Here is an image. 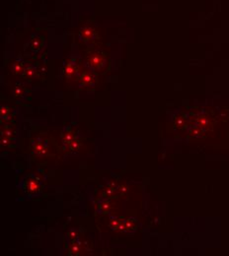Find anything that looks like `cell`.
<instances>
[{
	"label": "cell",
	"mask_w": 229,
	"mask_h": 256,
	"mask_svg": "<svg viewBox=\"0 0 229 256\" xmlns=\"http://www.w3.org/2000/svg\"><path fill=\"white\" fill-rule=\"evenodd\" d=\"M87 61H88L89 65L93 68H100L101 66L104 64L105 61V55L100 52H92L88 55L87 57Z\"/></svg>",
	"instance_id": "obj_1"
},
{
	"label": "cell",
	"mask_w": 229,
	"mask_h": 256,
	"mask_svg": "<svg viewBox=\"0 0 229 256\" xmlns=\"http://www.w3.org/2000/svg\"><path fill=\"white\" fill-rule=\"evenodd\" d=\"M78 72V66L76 64L73 63H68L64 68V74L66 77H72L73 75H75Z\"/></svg>",
	"instance_id": "obj_2"
},
{
	"label": "cell",
	"mask_w": 229,
	"mask_h": 256,
	"mask_svg": "<svg viewBox=\"0 0 229 256\" xmlns=\"http://www.w3.org/2000/svg\"><path fill=\"white\" fill-rule=\"evenodd\" d=\"M81 84L84 85V86H89V85H92L94 83V81H95V76H94L93 74H91V73H84V74H82L81 76Z\"/></svg>",
	"instance_id": "obj_3"
},
{
	"label": "cell",
	"mask_w": 229,
	"mask_h": 256,
	"mask_svg": "<svg viewBox=\"0 0 229 256\" xmlns=\"http://www.w3.org/2000/svg\"><path fill=\"white\" fill-rule=\"evenodd\" d=\"M33 150H34V153H36L37 155L40 156H44L48 153V148H46L44 145H42V143H36L33 146Z\"/></svg>",
	"instance_id": "obj_4"
},
{
	"label": "cell",
	"mask_w": 229,
	"mask_h": 256,
	"mask_svg": "<svg viewBox=\"0 0 229 256\" xmlns=\"http://www.w3.org/2000/svg\"><path fill=\"white\" fill-rule=\"evenodd\" d=\"M74 139H75L74 133H73L71 130H67V131L64 132V133H63V135H62L63 142H64V143H66V144H68V145H69V144L71 143V142Z\"/></svg>",
	"instance_id": "obj_5"
},
{
	"label": "cell",
	"mask_w": 229,
	"mask_h": 256,
	"mask_svg": "<svg viewBox=\"0 0 229 256\" xmlns=\"http://www.w3.org/2000/svg\"><path fill=\"white\" fill-rule=\"evenodd\" d=\"M93 30L90 29V28H85V29H83L81 31V35L82 37L85 39V41H87V39H91L92 37V35H93Z\"/></svg>",
	"instance_id": "obj_6"
},
{
	"label": "cell",
	"mask_w": 229,
	"mask_h": 256,
	"mask_svg": "<svg viewBox=\"0 0 229 256\" xmlns=\"http://www.w3.org/2000/svg\"><path fill=\"white\" fill-rule=\"evenodd\" d=\"M68 146H69V148L71 149V150H74V151L78 150V149L80 148V142L77 139H74Z\"/></svg>",
	"instance_id": "obj_7"
},
{
	"label": "cell",
	"mask_w": 229,
	"mask_h": 256,
	"mask_svg": "<svg viewBox=\"0 0 229 256\" xmlns=\"http://www.w3.org/2000/svg\"><path fill=\"white\" fill-rule=\"evenodd\" d=\"M28 188H29L30 191H37L38 190V183L35 180H30L29 183H28Z\"/></svg>",
	"instance_id": "obj_8"
},
{
	"label": "cell",
	"mask_w": 229,
	"mask_h": 256,
	"mask_svg": "<svg viewBox=\"0 0 229 256\" xmlns=\"http://www.w3.org/2000/svg\"><path fill=\"white\" fill-rule=\"evenodd\" d=\"M13 70H14V72H15V73L22 72V71H23V64H22V63H20V65H19L18 63H16L15 65H14Z\"/></svg>",
	"instance_id": "obj_9"
},
{
	"label": "cell",
	"mask_w": 229,
	"mask_h": 256,
	"mask_svg": "<svg viewBox=\"0 0 229 256\" xmlns=\"http://www.w3.org/2000/svg\"><path fill=\"white\" fill-rule=\"evenodd\" d=\"M0 112H1V116L2 117H6V115L8 114L10 111H9L8 108H1V111H0Z\"/></svg>",
	"instance_id": "obj_10"
}]
</instances>
